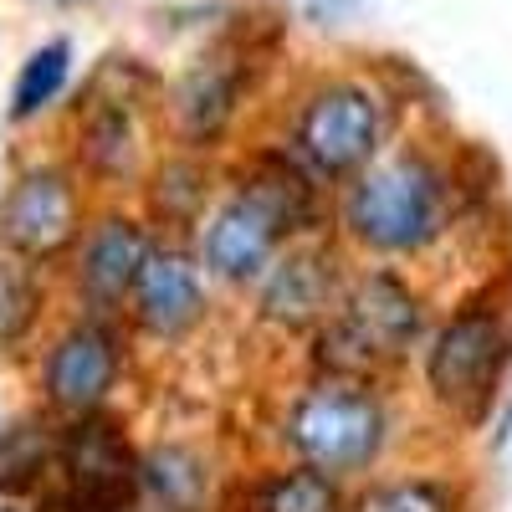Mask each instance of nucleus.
<instances>
[{
	"mask_svg": "<svg viewBox=\"0 0 512 512\" xmlns=\"http://www.w3.org/2000/svg\"><path fill=\"white\" fill-rule=\"evenodd\" d=\"M308 216V190L297 175H277V180H251L246 195H236L205 231V262L231 282L256 277L272 262L277 236Z\"/></svg>",
	"mask_w": 512,
	"mask_h": 512,
	"instance_id": "1",
	"label": "nucleus"
},
{
	"mask_svg": "<svg viewBox=\"0 0 512 512\" xmlns=\"http://www.w3.org/2000/svg\"><path fill=\"white\" fill-rule=\"evenodd\" d=\"M415 328H420L415 297L395 277L374 272L344 297L338 328H328V338H323V359L338 369H374L379 359L405 354Z\"/></svg>",
	"mask_w": 512,
	"mask_h": 512,
	"instance_id": "2",
	"label": "nucleus"
},
{
	"mask_svg": "<svg viewBox=\"0 0 512 512\" xmlns=\"http://www.w3.org/2000/svg\"><path fill=\"white\" fill-rule=\"evenodd\" d=\"M287 436L323 472H359L384 441V415L369 395L328 384V390H313L308 400H297Z\"/></svg>",
	"mask_w": 512,
	"mask_h": 512,
	"instance_id": "3",
	"label": "nucleus"
},
{
	"mask_svg": "<svg viewBox=\"0 0 512 512\" xmlns=\"http://www.w3.org/2000/svg\"><path fill=\"white\" fill-rule=\"evenodd\" d=\"M436 216H441L436 180H431V169L415 164V159H395V164L374 169V175L354 190V205H349L354 231L379 251L420 246L436 231Z\"/></svg>",
	"mask_w": 512,
	"mask_h": 512,
	"instance_id": "4",
	"label": "nucleus"
},
{
	"mask_svg": "<svg viewBox=\"0 0 512 512\" xmlns=\"http://www.w3.org/2000/svg\"><path fill=\"white\" fill-rule=\"evenodd\" d=\"M507 364V333L492 313H466L456 318L431 349V384L436 395L461 410L466 420L482 415L492 400V384Z\"/></svg>",
	"mask_w": 512,
	"mask_h": 512,
	"instance_id": "5",
	"label": "nucleus"
},
{
	"mask_svg": "<svg viewBox=\"0 0 512 512\" xmlns=\"http://www.w3.org/2000/svg\"><path fill=\"white\" fill-rule=\"evenodd\" d=\"M297 139H303V154L318 169L349 175V169H359L379 144V113L359 88H328L308 103Z\"/></svg>",
	"mask_w": 512,
	"mask_h": 512,
	"instance_id": "6",
	"label": "nucleus"
},
{
	"mask_svg": "<svg viewBox=\"0 0 512 512\" xmlns=\"http://www.w3.org/2000/svg\"><path fill=\"white\" fill-rule=\"evenodd\" d=\"M0 231L6 241L26 256H52L62 251L72 236H77V195L62 175L52 169H36L26 175L11 195H6V210H0Z\"/></svg>",
	"mask_w": 512,
	"mask_h": 512,
	"instance_id": "7",
	"label": "nucleus"
},
{
	"mask_svg": "<svg viewBox=\"0 0 512 512\" xmlns=\"http://www.w3.org/2000/svg\"><path fill=\"white\" fill-rule=\"evenodd\" d=\"M62 461H67V477H72L77 497H88V502H98L108 512H118L128 497H134V482H139L134 451H128V441L113 431L108 420L72 425V436L62 446Z\"/></svg>",
	"mask_w": 512,
	"mask_h": 512,
	"instance_id": "8",
	"label": "nucleus"
},
{
	"mask_svg": "<svg viewBox=\"0 0 512 512\" xmlns=\"http://www.w3.org/2000/svg\"><path fill=\"white\" fill-rule=\"evenodd\" d=\"M118 379V349L103 328H72L47 359V390L67 410H93Z\"/></svg>",
	"mask_w": 512,
	"mask_h": 512,
	"instance_id": "9",
	"label": "nucleus"
},
{
	"mask_svg": "<svg viewBox=\"0 0 512 512\" xmlns=\"http://www.w3.org/2000/svg\"><path fill=\"white\" fill-rule=\"evenodd\" d=\"M134 303H139L144 328L175 338L205 313V292H200V277H195V267L185 262V256L149 251V262L134 282Z\"/></svg>",
	"mask_w": 512,
	"mask_h": 512,
	"instance_id": "10",
	"label": "nucleus"
},
{
	"mask_svg": "<svg viewBox=\"0 0 512 512\" xmlns=\"http://www.w3.org/2000/svg\"><path fill=\"white\" fill-rule=\"evenodd\" d=\"M144 262H149L144 236L128 221H103L93 231L88 251H82V287H88V297H98V303H118V297L139 282Z\"/></svg>",
	"mask_w": 512,
	"mask_h": 512,
	"instance_id": "11",
	"label": "nucleus"
},
{
	"mask_svg": "<svg viewBox=\"0 0 512 512\" xmlns=\"http://www.w3.org/2000/svg\"><path fill=\"white\" fill-rule=\"evenodd\" d=\"M333 308V267L328 256H292L267 282V318L287 328H308Z\"/></svg>",
	"mask_w": 512,
	"mask_h": 512,
	"instance_id": "12",
	"label": "nucleus"
},
{
	"mask_svg": "<svg viewBox=\"0 0 512 512\" xmlns=\"http://www.w3.org/2000/svg\"><path fill=\"white\" fill-rule=\"evenodd\" d=\"M231 103H236V67L226 57H210L205 67H195L180 88V118L190 134H216Z\"/></svg>",
	"mask_w": 512,
	"mask_h": 512,
	"instance_id": "13",
	"label": "nucleus"
},
{
	"mask_svg": "<svg viewBox=\"0 0 512 512\" xmlns=\"http://www.w3.org/2000/svg\"><path fill=\"white\" fill-rule=\"evenodd\" d=\"M67 67H72V47H67V41H47L41 52H31V62H26V67H21V77H16L11 113H16V118L41 113V108H47V103L62 93Z\"/></svg>",
	"mask_w": 512,
	"mask_h": 512,
	"instance_id": "14",
	"label": "nucleus"
},
{
	"mask_svg": "<svg viewBox=\"0 0 512 512\" xmlns=\"http://www.w3.org/2000/svg\"><path fill=\"white\" fill-rule=\"evenodd\" d=\"M47 466V436L36 431V425H11V431H0V487H31L36 472Z\"/></svg>",
	"mask_w": 512,
	"mask_h": 512,
	"instance_id": "15",
	"label": "nucleus"
},
{
	"mask_svg": "<svg viewBox=\"0 0 512 512\" xmlns=\"http://www.w3.org/2000/svg\"><path fill=\"white\" fill-rule=\"evenodd\" d=\"M149 487L169 502V507H180V512H195L200 507V487H205V477L195 472V461L190 456H180V451H159L154 461H149Z\"/></svg>",
	"mask_w": 512,
	"mask_h": 512,
	"instance_id": "16",
	"label": "nucleus"
},
{
	"mask_svg": "<svg viewBox=\"0 0 512 512\" xmlns=\"http://www.w3.org/2000/svg\"><path fill=\"white\" fill-rule=\"evenodd\" d=\"M36 313V282L21 262H11V256H0V344H11V338L26 333Z\"/></svg>",
	"mask_w": 512,
	"mask_h": 512,
	"instance_id": "17",
	"label": "nucleus"
},
{
	"mask_svg": "<svg viewBox=\"0 0 512 512\" xmlns=\"http://www.w3.org/2000/svg\"><path fill=\"white\" fill-rule=\"evenodd\" d=\"M267 512H338L333 482L318 472H292L282 482H272L267 492Z\"/></svg>",
	"mask_w": 512,
	"mask_h": 512,
	"instance_id": "18",
	"label": "nucleus"
},
{
	"mask_svg": "<svg viewBox=\"0 0 512 512\" xmlns=\"http://www.w3.org/2000/svg\"><path fill=\"white\" fill-rule=\"evenodd\" d=\"M359 512H446V502L431 487H379L359 502Z\"/></svg>",
	"mask_w": 512,
	"mask_h": 512,
	"instance_id": "19",
	"label": "nucleus"
},
{
	"mask_svg": "<svg viewBox=\"0 0 512 512\" xmlns=\"http://www.w3.org/2000/svg\"><path fill=\"white\" fill-rule=\"evenodd\" d=\"M41 512H108V507H98V502H88V497L67 492V497H52V502H41Z\"/></svg>",
	"mask_w": 512,
	"mask_h": 512,
	"instance_id": "20",
	"label": "nucleus"
},
{
	"mask_svg": "<svg viewBox=\"0 0 512 512\" xmlns=\"http://www.w3.org/2000/svg\"><path fill=\"white\" fill-rule=\"evenodd\" d=\"M0 512H11V507H6V502H0Z\"/></svg>",
	"mask_w": 512,
	"mask_h": 512,
	"instance_id": "21",
	"label": "nucleus"
}]
</instances>
